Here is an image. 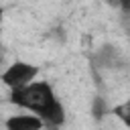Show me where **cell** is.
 Returning a JSON list of instances; mask_svg holds the SVG:
<instances>
[{
  "mask_svg": "<svg viewBox=\"0 0 130 130\" xmlns=\"http://www.w3.org/2000/svg\"><path fill=\"white\" fill-rule=\"evenodd\" d=\"M2 14H4V12H2V8H0V26H2Z\"/></svg>",
  "mask_w": 130,
  "mask_h": 130,
  "instance_id": "obj_7",
  "label": "cell"
},
{
  "mask_svg": "<svg viewBox=\"0 0 130 130\" xmlns=\"http://www.w3.org/2000/svg\"><path fill=\"white\" fill-rule=\"evenodd\" d=\"M41 128H43V120L30 114L12 116L6 120V130H41Z\"/></svg>",
  "mask_w": 130,
  "mask_h": 130,
  "instance_id": "obj_3",
  "label": "cell"
},
{
  "mask_svg": "<svg viewBox=\"0 0 130 130\" xmlns=\"http://www.w3.org/2000/svg\"><path fill=\"white\" fill-rule=\"evenodd\" d=\"M93 114H95L98 118L104 116V102H102V100H95V102H93Z\"/></svg>",
  "mask_w": 130,
  "mask_h": 130,
  "instance_id": "obj_6",
  "label": "cell"
},
{
  "mask_svg": "<svg viewBox=\"0 0 130 130\" xmlns=\"http://www.w3.org/2000/svg\"><path fill=\"white\" fill-rule=\"evenodd\" d=\"M37 71H39V69H37L35 65L24 63V61H16V63H12V65L0 75V79H2L4 85H8L12 91H16V89H22V87H26L28 83H32Z\"/></svg>",
  "mask_w": 130,
  "mask_h": 130,
  "instance_id": "obj_2",
  "label": "cell"
},
{
  "mask_svg": "<svg viewBox=\"0 0 130 130\" xmlns=\"http://www.w3.org/2000/svg\"><path fill=\"white\" fill-rule=\"evenodd\" d=\"M10 102L20 106V108H26L30 112H37L41 116L55 102V93H53V89H51V85L47 81H32L22 89L12 91Z\"/></svg>",
  "mask_w": 130,
  "mask_h": 130,
  "instance_id": "obj_1",
  "label": "cell"
},
{
  "mask_svg": "<svg viewBox=\"0 0 130 130\" xmlns=\"http://www.w3.org/2000/svg\"><path fill=\"white\" fill-rule=\"evenodd\" d=\"M128 128H130V124H128Z\"/></svg>",
  "mask_w": 130,
  "mask_h": 130,
  "instance_id": "obj_8",
  "label": "cell"
},
{
  "mask_svg": "<svg viewBox=\"0 0 130 130\" xmlns=\"http://www.w3.org/2000/svg\"><path fill=\"white\" fill-rule=\"evenodd\" d=\"M41 120H45L47 124H51V126H61L63 122H65V112H63V106L55 100L41 116H39Z\"/></svg>",
  "mask_w": 130,
  "mask_h": 130,
  "instance_id": "obj_4",
  "label": "cell"
},
{
  "mask_svg": "<svg viewBox=\"0 0 130 130\" xmlns=\"http://www.w3.org/2000/svg\"><path fill=\"white\" fill-rule=\"evenodd\" d=\"M114 116L120 118V120L128 126V124H130V100H126L124 104L116 106V108H114Z\"/></svg>",
  "mask_w": 130,
  "mask_h": 130,
  "instance_id": "obj_5",
  "label": "cell"
}]
</instances>
